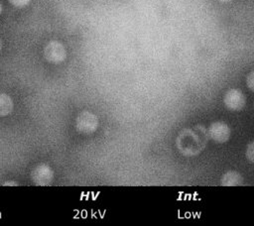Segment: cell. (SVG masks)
Instances as JSON below:
<instances>
[{"instance_id": "obj_4", "label": "cell", "mask_w": 254, "mask_h": 226, "mask_svg": "<svg viewBox=\"0 0 254 226\" xmlns=\"http://www.w3.org/2000/svg\"><path fill=\"white\" fill-rule=\"evenodd\" d=\"M223 103L229 111H240L246 104V97L240 89L231 88L225 92Z\"/></svg>"}, {"instance_id": "obj_3", "label": "cell", "mask_w": 254, "mask_h": 226, "mask_svg": "<svg viewBox=\"0 0 254 226\" xmlns=\"http://www.w3.org/2000/svg\"><path fill=\"white\" fill-rule=\"evenodd\" d=\"M44 56L51 63H61L66 57V51L61 42L51 41L44 49Z\"/></svg>"}, {"instance_id": "obj_10", "label": "cell", "mask_w": 254, "mask_h": 226, "mask_svg": "<svg viewBox=\"0 0 254 226\" xmlns=\"http://www.w3.org/2000/svg\"><path fill=\"white\" fill-rule=\"evenodd\" d=\"M11 5H13L16 8H23L26 7L31 0H8Z\"/></svg>"}, {"instance_id": "obj_2", "label": "cell", "mask_w": 254, "mask_h": 226, "mask_svg": "<svg viewBox=\"0 0 254 226\" xmlns=\"http://www.w3.org/2000/svg\"><path fill=\"white\" fill-rule=\"evenodd\" d=\"M97 127H98L97 116L88 110H84L80 112L75 119V128L77 132L81 134H85V135L91 134L97 129Z\"/></svg>"}, {"instance_id": "obj_5", "label": "cell", "mask_w": 254, "mask_h": 226, "mask_svg": "<svg viewBox=\"0 0 254 226\" xmlns=\"http://www.w3.org/2000/svg\"><path fill=\"white\" fill-rule=\"evenodd\" d=\"M31 179L34 184L46 186L52 183L54 179V170L46 164L36 166L31 171Z\"/></svg>"}, {"instance_id": "obj_13", "label": "cell", "mask_w": 254, "mask_h": 226, "mask_svg": "<svg viewBox=\"0 0 254 226\" xmlns=\"http://www.w3.org/2000/svg\"><path fill=\"white\" fill-rule=\"evenodd\" d=\"M218 1H220V2H230L232 0H218Z\"/></svg>"}, {"instance_id": "obj_6", "label": "cell", "mask_w": 254, "mask_h": 226, "mask_svg": "<svg viewBox=\"0 0 254 226\" xmlns=\"http://www.w3.org/2000/svg\"><path fill=\"white\" fill-rule=\"evenodd\" d=\"M230 128L222 121H215L207 129V136L215 143L223 144L230 138Z\"/></svg>"}, {"instance_id": "obj_14", "label": "cell", "mask_w": 254, "mask_h": 226, "mask_svg": "<svg viewBox=\"0 0 254 226\" xmlns=\"http://www.w3.org/2000/svg\"><path fill=\"white\" fill-rule=\"evenodd\" d=\"M1 12H2V5H1V3H0V14H1Z\"/></svg>"}, {"instance_id": "obj_7", "label": "cell", "mask_w": 254, "mask_h": 226, "mask_svg": "<svg viewBox=\"0 0 254 226\" xmlns=\"http://www.w3.org/2000/svg\"><path fill=\"white\" fill-rule=\"evenodd\" d=\"M223 186H237L243 183V176L236 170H228L224 172L220 178Z\"/></svg>"}, {"instance_id": "obj_11", "label": "cell", "mask_w": 254, "mask_h": 226, "mask_svg": "<svg viewBox=\"0 0 254 226\" xmlns=\"http://www.w3.org/2000/svg\"><path fill=\"white\" fill-rule=\"evenodd\" d=\"M246 85L251 91L254 92V70L248 73L246 77Z\"/></svg>"}, {"instance_id": "obj_15", "label": "cell", "mask_w": 254, "mask_h": 226, "mask_svg": "<svg viewBox=\"0 0 254 226\" xmlns=\"http://www.w3.org/2000/svg\"><path fill=\"white\" fill-rule=\"evenodd\" d=\"M0 50H1V40H0Z\"/></svg>"}, {"instance_id": "obj_9", "label": "cell", "mask_w": 254, "mask_h": 226, "mask_svg": "<svg viewBox=\"0 0 254 226\" xmlns=\"http://www.w3.org/2000/svg\"><path fill=\"white\" fill-rule=\"evenodd\" d=\"M245 155H246V158L247 160L254 164V141H252L251 143L248 144L247 148H246V152H245Z\"/></svg>"}, {"instance_id": "obj_1", "label": "cell", "mask_w": 254, "mask_h": 226, "mask_svg": "<svg viewBox=\"0 0 254 226\" xmlns=\"http://www.w3.org/2000/svg\"><path fill=\"white\" fill-rule=\"evenodd\" d=\"M206 135L207 132H202L200 128L186 129L182 131L177 138V148L187 157L195 156L203 150Z\"/></svg>"}, {"instance_id": "obj_12", "label": "cell", "mask_w": 254, "mask_h": 226, "mask_svg": "<svg viewBox=\"0 0 254 226\" xmlns=\"http://www.w3.org/2000/svg\"><path fill=\"white\" fill-rule=\"evenodd\" d=\"M5 185H17V183H15V182H13V183H11V182H6Z\"/></svg>"}, {"instance_id": "obj_8", "label": "cell", "mask_w": 254, "mask_h": 226, "mask_svg": "<svg viewBox=\"0 0 254 226\" xmlns=\"http://www.w3.org/2000/svg\"><path fill=\"white\" fill-rule=\"evenodd\" d=\"M14 108L12 98L6 93H0V117L8 116Z\"/></svg>"}]
</instances>
